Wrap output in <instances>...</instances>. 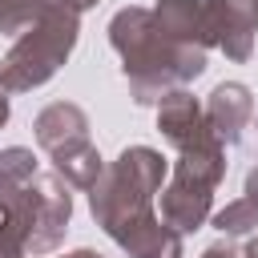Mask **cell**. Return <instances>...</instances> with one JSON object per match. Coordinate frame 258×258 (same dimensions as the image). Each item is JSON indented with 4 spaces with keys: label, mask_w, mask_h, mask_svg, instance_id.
Returning a JSON list of instances; mask_svg holds the SVG:
<instances>
[{
    "label": "cell",
    "mask_w": 258,
    "mask_h": 258,
    "mask_svg": "<svg viewBox=\"0 0 258 258\" xmlns=\"http://www.w3.org/2000/svg\"><path fill=\"white\" fill-rule=\"evenodd\" d=\"M214 230L222 238H250L258 234V206L250 198H234L214 214Z\"/></svg>",
    "instance_id": "8fae6325"
},
{
    "label": "cell",
    "mask_w": 258,
    "mask_h": 258,
    "mask_svg": "<svg viewBox=\"0 0 258 258\" xmlns=\"http://www.w3.org/2000/svg\"><path fill=\"white\" fill-rule=\"evenodd\" d=\"M56 0H4L0 4V32L4 36H24Z\"/></svg>",
    "instance_id": "7c38bea8"
},
{
    "label": "cell",
    "mask_w": 258,
    "mask_h": 258,
    "mask_svg": "<svg viewBox=\"0 0 258 258\" xmlns=\"http://www.w3.org/2000/svg\"><path fill=\"white\" fill-rule=\"evenodd\" d=\"M105 165H109V161L101 157V149H97L93 141H85V145L52 157V173H56L69 189H85V194L97 185V177L105 173Z\"/></svg>",
    "instance_id": "30bf717a"
},
{
    "label": "cell",
    "mask_w": 258,
    "mask_h": 258,
    "mask_svg": "<svg viewBox=\"0 0 258 258\" xmlns=\"http://www.w3.org/2000/svg\"><path fill=\"white\" fill-rule=\"evenodd\" d=\"M81 36V12L69 8L64 0H56L24 36L12 40V48L0 60V81L8 93H32L40 85H48L60 64L69 60V52L77 48Z\"/></svg>",
    "instance_id": "3957f363"
},
{
    "label": "cell",
    "mask_w": 258,
    "mask_h": 258,
    "mask_svg": "<svg viewBox=\"0 0 258 258\" xmlns=\"http://www.w3.org/2000/svg\"><path fill=\"white\" fill-rule=\"evenodd\" d=\"M226 177V145L202 149V153H177L169 165V177L161 185V222L173 226L181 238L202 230L214 218V189Z\"/></svg>",
    "instance_id": "5b68a950"
},
{
    "label": "cell",
    "mask_w": 258,
    "mask_h": 258,
    "mask_svg": "<svg viewBox=\"0 0 258 258\" xmlns=\"http://www.w3.org/2000/svg\"><path fill=\"white\" fill-rule=\"evenodd\" d=\"M202 258H242V250H238V246H230V238H226V242L206 246V250H202Z\"/></svg>",
    "instance_id": "5bb4252c"
},
{
    "label": "cell",
    "mask_w": 258,
    "mask_h": 258,
    "mask_svg": "<svg viewBox=\"0 0 258 258\" xmlns=\"http://www.w3.org/2000/svg\"><path fill=\"white\" fill-rule=\"evenodd\" d=\"M60 258H105V254H97V250H85V246H81V250H69V254H60Z\"/></svg>",
    "instance_id": "d6986e66"
},
{
    "label": "cell",
    "mask_w": 258,
    "mask_h": 258,
    "mask_svg": "<svg viewBox=\"0 0 258 258\" xmlns=\"http://www.w3.org/2000/svg\"><path fill=\"white\" fill-rule=\"evenodd\" d=\"M73 218V194L56 173H36L28 185L0 189V234H12L24 242L32 258L52 254Z\"/></svg>",
    "instance_id": "277c9868"
},
{
    "label": "cell",
    "mask_w": 258,
    "mask_h": 258,
    "mask_svg": "<svg viewBox=\"0 0 258 258\" xmlns=\"http://www.w3.org/2000/svg\"><path fill=\"white\" fill-rule=\"evenodd\" d=\"M32 133H36V145L48 157L69 153V149H77V145L89 141V113L81 105H73V101H52V105H44L36 113Z\"/></svg>",
    "instance_id": "9c48e42d"
},
{
    "label": "cell",
    "mask_w": 258,
    "mask_h": 258,
    "mask_svg": "<svg viewBox=\"0 0 258 258\" xmlns=\"http://www.w3.org/2000/svg\"><path fill=\"white\" fill-rule=\"evenodd\" d=\"M28 250H24V242L20 238H12V234H0V258H24Z\"/></svg>",
    "instance_id": "9a60e30c"
},
{
    "label": "cell",
    "mask_w": 258,
    "mask_h": 258,
    "mask_svg": "<svg viewBox=\"0 0 258 258\" xmlns=\"http://www.w3.org/2000/svg\"><path fill=\"white\" fill-rule=\"evenodd\" d=\"M242 258H258V234H250V242L242 246Z\"/></svg>",
    "instance_id": "ac0fdd59"
},
{
    "label": "cell",
    "mask_w": 258,
    "mask_h": 258,
    "mask_svg": "<svg viewBox=\"0 0 258 258\" xmlns=\"http://www.w3.org/2000/svg\"><path fill=\"white\" fill-rule=\"evenodd\" d=\"M165 177L169 161L153 145H129L105 165V173L89 189L93 222L129 258H185L181 234L157 214V194Z\"/></svg>",
    "instance_id": "6da1fadb"
},
{
    "label": "cell",
    "mask_w": 258,
    "mask_h": 258,
    "mask_svg": "<svg viewBox=\"0 0 258 258\" xmlns=\"http://www.w3.org/2000/svg\"><path fill=\"white\" fill-rule=\"evenodd\" d=\"M64 4H69V8H77V12H89V8H93V4H101V0H64Z\"/></svg>",
    "instance_id": "ffe728a7"
},
{
    "label": "cell",
    "mask_w": 258,
    "mask_h": 258,
    "mask_svg": "<svg viewBox=\"0 0 258 258\" xmlns=\"http://www.w3.org/2000/svg\"><path fill=\"white\" fill-rule=\"evenodd\" d=\"M250 117H254V93L242 81H222L206 97V121L222 145H238Z\"/></svg>",
    "instance_id": "ba28073f"
},
{
    "label": "cell",
    "mask_w": 258,
    "mask_h": 258,
    "mask_svg": "<svg viewBox=\"0 0 258 258\" xmlns=\"http://www.w3.org/2000/svg\"><path fill=\"white\" fill-rule=\"evenodd\" d=\"M242 198H250V202L258 206V165L246 173V189H242Z\"/></svg>",
    "instance_id": "2e32d148"
},
{
    "label": "cell",
    "mask_w": 258,
    "mask_h": 258,
    "mask_svg": "<svg viewBox=\"0 0 258 258\" xmlns=\"http://www.w3.org/2000/svg\"><path fill=\"white\" fill-rule=\"evenodd\" d=\"M8 117H12V105H8V89H4V81H0V129L8 125Z\"/></svg>",
    "instance_id": "e0dca14e"
},
{
    "label": "cell",
    "mask_w": 258,
    "mask_h": 258,
    "mask_svg": "<svg viewBox=\"0 0 258 258\" xmlns=\"http://www.w3.org/2000/svg\"><path fill=\"white\" fill-rule=\"evenodd\" d=\"M109 44L121 56V73L129 81V97L137 105H161L169 93L189 89L206 73V48H189L169 40L149 8H117L109 20Z\"/></svg>",
    "instance_id": "7a4b0ae2"
},
{
    "label": "cell",
    "mask_w": 258,
    "mask_h": 258,
    "mask_svg": "<svg viewBox=\"0 0 258 258\" xmlns=\"http://www.w3.org/2000/svg\"><path fill=\"white\" fill-rule=\"evenodd\" d=\"M36 173H40V165H36V153H32V149H24V145L0 149V189L28 185Z\"/></svg>",
    "instance_id": "4fadbf2b"
},
{
    "label": "cell",
    "mask_w": 258,
    "mask_h": 258,
    "mask_svg": "<svg viewBox=\"0 0 258 258\" xmlns=\"http://www.w3.org/2000/svg\"><path fill=\"white\" fill-rule=\"evenodd\" d=\"M0 4H4V0H0Z\"/></svg>",
    "instance_id": "44dd1931"
},
{
    "label": "cell",
    "mask_w": 258,
    "mask_h": 258,
    "mask_svg": "<svg viewBox=\"0 0 258 258\" xmlns=\"http://www.w3.org/2000/svg\"><path fill=\"white\" fill-rule=\"evenodd\" d=\"M157 133L173 145V153H202L222 145L206 121V105L189 89H177L157 105Z\"/></svg>",
    "instance_id": "8992f818"
},
{
    "label": "cell",
    "mask_w": 258,
    "mask_h": 258,
    "mask_svg": "<svg viewBox=\"0 0 258 258\" xmlns=\"http://www.w3.org/2000/svg\"><path fill=\"white\" fill-rule=\"evenodd\" d=\"M210 12H214V48L226 60L246 64L258 36V0H210Z\"/></svg>",
    "instance_id": "52a82bcc"
}]
</instances>
